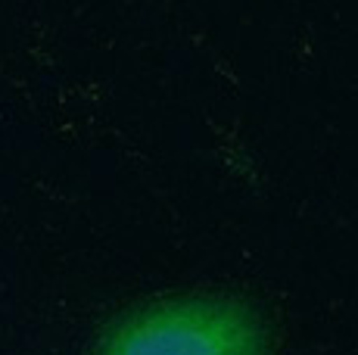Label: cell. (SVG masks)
<instances>
[{"instance_id": "cell-1", "label": "cell", "mask_w": 358, "mask_h": 355, "mask_svg": "<svg viewBox=\"0 0 358 355\" xmlns=\"http://www.w3.org/2000/svg\"><path fill=\"white\" fill-rule=\"evenodd\" d=\"M274 340L268 315L234 293H165L143 299L106 321L103 352H265Z\"/></svg>"}]
</instances>
